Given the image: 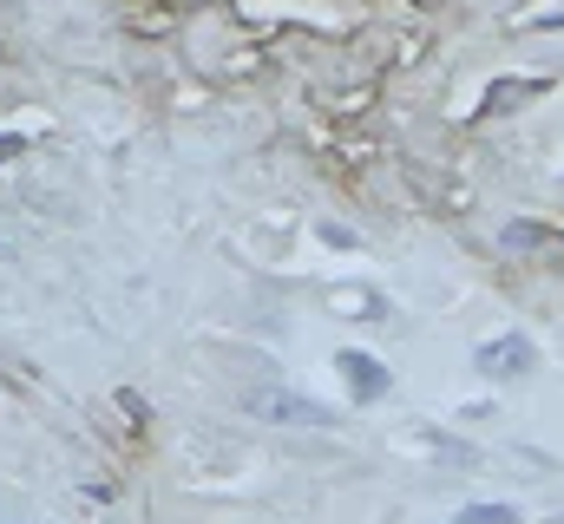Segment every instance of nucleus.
<instances>
[{"label":"nucleus","mask_w":564,"mask_h":524,"mask_svg":"<svg viewBox=\"0 0 564 524\" xmlns=\"http://www.w3.org/2000/svg\"><path fill=\"white\" fill-rule=\"evenodd\" d=\"M552 524H564V512H558V518H552Z\"/></svg>","instance_id":"6e6552de"},{"label":"nucleus","mask_w":564,"mask_h":524,"mask_svg":"<svg viewBox=\"0 0 564 524\" xmlns=\"http://www.w3.org/2000/svg\"><path fill=\"white\" fill-rule=\"evenodd\" d=\"M243 413L250 419H263V426H335V406H322V400H308V393L295 387H250L243 393Z\"/></svg>","instance_id":"f257e3e1"},{"label":"nucleus","mask_w":564,"mask_h":524,"mask_svg":"<svg viewBox=\"0 0 564 524\" xmlns=\"http://www.w3.org/2000/svg\"><path fill=\"white\" fill-rule=\"evenodd\" d=\"M539 92H545V79H492V86H486V99H479V112H486V119H506V112L532 106Z\"/></svg>","instance_id":"20e7f679"},{"label":"nucleus","mask_w":564,"mask_h":524,"mask_svg":"<svg viewBox=\"0 0 564 524\" xmlns=\"http://www.w3.org/2000/svg\"><path fill=\"white\" fill-rule=\"evenodd\" d=\"M0 157H20V138H0Z\"/></svg>","instance_id":"0eeeda50"},{"label":"nucleus","mask_w":564,"mask_h":524,"mask_svg":"<svg viewBox=\"0 0 564 524\" xmlns=\"http://www.w3.org/2000/svg\"><path fill=\"white\" fill-rule=\"evenodd\" d=\"M459 524H519V512H512V505H486V499H479V505H466V512H459Z\"/></svg>","instance_id":"39448f33"},{"label":"nucleus","mask_w":564,"mask_h":524,"mask_svg":"<svg viewBox=\"0 0 564 524\" xmlns=\"http://www.w3.org/2000/svg\"><path fill=\"white\" fill-rule=\"evenodd\" d=\"M473 368H479L486 381H525V374L539 368V348H532V335H492V341H479Z\"/></svg>","instance_id":"f03ea898"},{"label":"nucleus","mask_w":564,"mask_h":524,"mask_svg":"<svg viewBox=\"0 0 564 524\" xmlns=\"http://www.w3.org/2000/svg\"><path fill=\"white\" fill-rule=\"evenodd\" d=\"M532 243H545L539 223H506V250H532Z\"/></svg>","instance_id":"423d86ee"},{"label":"nucleus","mask_w":564,"mask_h":524,"mask_svg":"<svg viewBox=\"0 0 564 524\" xmlns=\"http://www.w3.org/2000/svg\"><path fill=\"white\" fill-rule=\"evenodd\" d=\"M335 374L348 381V393H355V406H375L381 393L394 387V374H388V368H381L375 354H361V348H341V354H335Z\"/></svg>","instance_id":"7ed1b4c3"}]
</instances>
